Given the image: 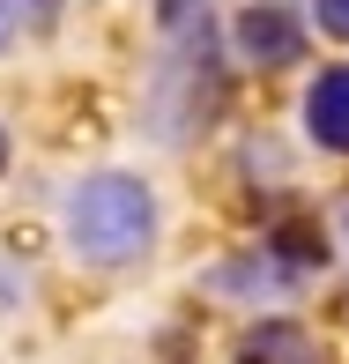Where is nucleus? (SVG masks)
Segmentation results:
<instances>
[{
  "label": "nucleus",
  "instance_id": "5",
  "mask_svg": "<svg viewBox=\"0 0 349 364\" xmlns=\"http://www.w3.org/2000/svg\"><path fill=\"white\" fill-rule=\"evenodd\" d=\"M320 23L335 30V38H349V0H320Z\"/></svg>",
  "mask_w": 349,
  "mask_h": 364
},
{
  "label": "nucleus",
  "instance_id": "6",
  "mask_svg": "<svg viewBox=\"0 0 349 364\" xmlns=\"http://www.w3.org/2000/svg\"><path fill=\"white\" fill-rule=\"evenodd\" d=\"M193 8H201V0H156V15H163L171 30H178V23H193Z\"/></svg>",
  "mask_w": 349,
  "mask_h": 364
},
{
  "label": "nucleus",
  "instance_id": "3",
  "mask_svg": "<svg viewBox=\"0 0 349 364\" xmlns=\"http://www.w3.org/2000/svg\"><path fill=\"white\" fill-rule=\"evenodd\" d=\"M305 127L320 149H349V68H327L305 97Z\"/></svg>",
  "mask_w": 349,
  "mask_h": 364
},
{
  "label": "nucleus",
  "instance_id": "8",
  "mask_svg": "<svg viewBox=\"0 0 349 364\" xmlns=\"http://www.w3.org/2000/svg\"><path fill=\"white\" fill-rule=\"evenodd\" d=\"M0 171H8V127H0Z\"/></svg>",
  "mask_w": 349,
  "mask_h": 364
},
{
  "label": "nucleus",
  "instance_id": "9",
  "mask_svg": "<svg viewBox=\"0 0 349 364\" xmlns=\"http://www.w3.org/2000/svg\"><path fill=\"white\" fill-rule=\"evenodd\" d=\"M30 8H38V15H53V8H60V0H30Z\"/></svg>",
  "mask_w": 349,
  "mask_h": 364
},
{
  "label": "nucleus",
  "instance_id": "1",
  "mask_svg": "<svg viewBox=\"0 0 349 364\" xmlns=\"http://www.w3.org/2000/svg\"><path fill=\"white\" fill-rule=\"evenodd\" d=\"M156 238V193L127 171H97L68 193V245L97 268H127Z\"/></svg>",
  "mask_w": 349,
  "mask_h": 364
},
{
  "label": "nucleus",
  "instance_id": "7",
  "mask_svg": "<svg viewBox=\"0 0 349 364\" xmlns=\"http://www.w3.org/2000/svg\"><path fill=\"white\" fill-rule=\"evenodd\" d=\"M15 38V0H0V45Z\"/></svg>",
  "mask_w": 349,
  "mask_h": 364
},
{
  "label": "nucleus",
  "instance_id": "2",
  "mask_svg": "<svg viewBox=\"0 0 349 364\" xmlns=\"http://www.w3.org/2000/svg\"><path fill=\"white\" fill-rule=\"evenodd\" d=\"M238 45H245V60H260V68H290L305 38H297V23L282 8H245L238 15Z\"/></svg>",
  "mask_w": 349,
  "mask_h": 364
},
{
  "label": "nucleus",
  "instance_id": "4",
  "mask_svg": "<svg viewBox=\"0 0 349 364\" xmlns=\"http://www.w3.org/2000/svg\"><path fill=\"white\" fill-rule=\"evenodd\" d=\"M238 364H327V357H320V342H312L305 327H290V320H260L253 335L238 342Z\"/></svg>",
  "mask_w": 349,
  "mask_h": 364
}]
</instances>
